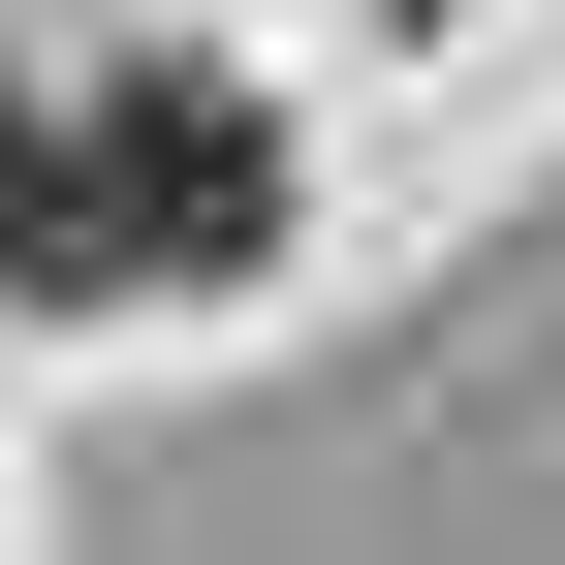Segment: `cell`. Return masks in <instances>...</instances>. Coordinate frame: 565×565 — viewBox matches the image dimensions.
<instances>
[{
	"label": "cell",
	"mask_w": 565,
	"mask_h": 565,
	"mask_svg": "<svg viewBox=\"0 0 565 565\" xmlns=\"http://www.w3.org/2000/svg\"><path fill=\"white\" fill-rule=\"evenodd\" d=\"M282 252V126L221 63H126V95H0V282L126 315V282H252Z\"/></svg>",
	"instance_id": "6da1fadb"
}]
</instances>
